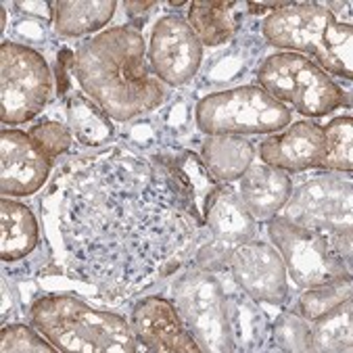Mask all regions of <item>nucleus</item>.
<instances>
[{
  "label": "nucleus",
  "instance_id": "nucleus-15",
  "mask_svg": "<svg viewBox=\"0 0 353 353\" xmlns=\"http://www.w3.org/2000/svg\"><path fill=\"white\" fill-rule=\"evenodd\" d=\"M52 161L42 157L28 132H0V192L3 196H30L38 192L50 172Z\"/></svg>",
  "mask_w": 353,
  "mask_h": 353
},
{
  "label": "nucleus",
  "instance_id": "nucleus-24",
  "mask_svg": "<svg viewBox=\"0 0 353 353\" xmlns=\"http://www.w3.org/2000/svg\"><path fill=\"white\" fill-rule=\"evenodd\" d=\"M353 314L351 299L343 301L322 318L312 322L310 351L320 353H349L353 349Z\"/></svg>",
  "mask_w": 353,
  "mask_h": 353
},
{
  "label": "nucleus",
  "instance_id": "nucleus-19",
  "mask_svg": "<svg viewBox=\"0 0 353 353\" xmlns=\"http://www.w3.org/2000/svg\"><path fill=\"white\" fill-rule=\"evenodd\" d=\"M253 155L255 149L249 140L234 134L207 136L201 149L205 168L220 184L239 180L253 165Z\"/></svg>",
  "mask_w": 353,
  "mask_h": 353
},
{
  "label": "nucleus",
  "instance_id": "nucleus-25",
  "mask_svg": "<svg viewBox=\"0 0 353 353\" xmlns=\"http://www.w3.org/2000/svg\"><path fill=\"white\" fill-rule=\"evenodd\" d=\"M228 316H230L234 349H245V351L259 349L263 343L265 320L257 310V301H253L249 295H245L239 289V293H232L228 297Z\"/></svg>",
  "mask_w": 353,
  "mask_h": 353
},
{
  "label": "nucleus",
  "instance_id": "nucleus-29",
  "mask_svg": "<svg viewBox=\"0 0 353 353\" xmlns=\"http://www.w3.org/2000/svg\"><path fill=\"white\" fill-rule=\"evenodd\" d=\"M28 136L32 140V145L38 149V153L48 161H54L59 155L67 153L74 143V134L69 130V125H63L59 121L36 123L34 128H30Z\"/></svg>",
  "mask_w": 353,
  "mask_h": 353
},
{
  "label": "nucleus",
  "instance_id": "nucleus-13",
  "mask_svg": "<svg viewBox=\"0 0 353 353\" xmlns=\"http://www.w3.org/2000/svg\"><path fill=\"white\" fill-rule=\"evenodd\" d=\"M228 268L236 287L257 303L280 305L289 295L287 268L274 245L253 239L232 251Z\"/></svg>",
  "mask_w": 353,
  "mask_h": 353
},
{
  "label": "nucleus",
  "instance_id": "nucleus-17",
  "mask_svg": "<svg viewBox=\"0 0 353 353\" xmlns=\"http://www.w3.org/2000/svg\"><path fill=\"white\" fill-rule=\"evenodd\" d=\"M170 174L176 190L186 203V211L196 228H205V203L220 182L209 174L203 159L192 151H180L174 157H157Z\"/></svg>",
  "mask_w": 353,
  "mask_h": 353
},
{
  "label": "nucleus",
  "instance_id": "nucleus-9",
  "mask_svg": "<svg viewBox=\"0 0 353 353\" xmlns=\"http://www.w3.org/2000/svg\"><path fill=\"white\" fill-rule=\"evenodd\" d=\"M52 74L44 57L17 42L0 46V119L9 125L32 121L46 107Z\"/></svg>",
  "mask_w": 353,
  "mask_h": 353
},
{
  "label": "nucleus",
  "instance_id": "nucleus-7",
  "mask_svg": "<svg viewBox=\"0 0 353 353\" xmlns=\"http://www.w3.org/2000/svg\"><path fill=\"white\" fill-rule=\"evenodd\" d=\"M194 119L207 136L274 134L291 123V111L261 86H241L203 97L196 103Z\"/></svg>",
  "mask_w": 353,
  "mask_h": 353
},
{
  "label": "nucleus",
  "instance_id": "nucleus-23",
  "mask_svg": "<svg viewBox=\"0 0 353 353\" xmlns=\"http://www.w3.org/2000/svg\"><path fill=\"white\" fill-rule=\"evenodd\" d=\"M67 121L74 138L84 147L107 145L113 138L111 117L84 94H72L67 99Z\"/></svg>",
  "mask_w": 353,
  "mask_h": 353
},
{
  "label": "nucleus",
  "instance_id": "nucleus-8",
  "mask_svg": "<svg viewBox=\"0 0 353 353\" xmlns=\"http://www.w3.org/2000/svg\"><path fill=\"white\" fill-rule=\"evenodd\" d=\"M174 305L201 351H236L232 343L228 297L222 282L203 268H190L174 282Z\"/></svg>",
  "mask_w": 353,
  "mask_h": 353
},
{
  "label": "nucleus",
  "instance_id": "nucleus-16",
  "mask_svg": "<svg viewBox=\"0 0 353 353\" xmlns=\"http://www.w3.org/2000/svg\"><path fill=\"white\" fill-rule=\"evenodd\" d=\"M324 149V128L314 121H295L261 140L259 157L282 172H305L318 168Z\"/></svg>",
  "mask_w": 353,
  "mask_h": 353
},
{
  "label": "nucleus",
  "instance_id": "nucleus-2",
  "mask_svg": "<svg viewBox=\"0 0 353 353\" xmlns=\"http://www.w3.org/2000/svg\"><path fill=\"white\" fill-rule=\"evenodd\" d=\"M74 78L111 119L128 121L165 101L161 80L145 59V38L117 26L86 40L74 57Z\"/></svg>",
  "mask_w": 353,
  "mask_h": 353
},
{
  "label": "nucleus",
  "instance_id": "nucleus-32",
  "mask_svg": "<svg viewBox=\"0 0 353 353\" xmlns=\"http://www.w3.org/2000/svg\"><path fill=\"white\" fill-rule=\"evenodd\" d=\"M157 3H153V0H149V3H128L125 0V11L130 13V15H143V13H147L149 9H153Z\"/></svg>",
  "mask_w": 353,
  "mask_h": 353
},
{
  "label": "nucleus",
  "instance_id": "nucleus-20",
  "mask_svg": "<svg viewBox=\"0 0 353 353\" xmlns=\"http://www.w3.org/2000/svg\"><path fill=\"white\" fill-rule=\"evenodd\" d=\"M40 241L38 222L32 209L3 196L0 201V255L5 261L28 257Z\"/></svg>",
  "mask_w": 353,
  "mask_h": 353
},
{
  "label": "nucleus",
  "instance_id": "nucleus-26",
  "mask_svg": "<svg viewBox=\"0 0 353 353\" xmlns=\"http://www.w3.org/2000/svg\"><path fill=\"white\" fill-rule=\"evenodd\" d=\"M318 168L332 172L353 170V119L351 115L334 117L324 128V149Z\"/></svg>",
  "mask_w": 353,
  "mask_h": 353
},
{
  "label": "nucleus",
  "instance_id": "nucleus-5",
  "mask_svg": "<svg viewBox=\"0 0 353 353\" xmlns=\"http://www.w3.org/2000/svg\"><path fill=\"white\" fill-rule=\"evenodd\" d=\"M268 234L287 274L301 289L351 276V228L326 234L285 216H274L268 220Z\"/></svg>",
  "mask_w": 353,
  "mask_h": 353
},
{
  "label": "nucleus",
  "instance_id": "nucleus-27",
  "mask_svg": "<svg viewBox=\"0 0 353 353\" xmlns=\"http://www.w3.org/2000/svg\"><path fill=\"white\" fill-rule=\"evenodd\" d=\"M347 299H351V276L326 282V285H320V287L305 289L303 295L297 299V305L293 312L305 318L307 322H314Z\"/></svg>",
  "mask_w": 353,
  "mask_h": 353
},
{
  "label": "nucleus",
  "instance_id": "nucleus-1",
  "mask_svg": "<svg viewBox=\"0 0 353 353\" xmlns=\"http://www.w3.org/2000/svg\"><path fill=\"white\" fill-rule=\"evenodd\" d=\"M63 178L59 230L82 280L107 297H125L182 265L194 222L159 159L113 149Z\"/></svg>",
  "mask_w": 353,
  "mask_h": 353
},
{
  "label": "nucleus",
  "instance_id": "nucleus-6",
  "mask_svg": "<svg viewBox=\"0 0 353 353\" xmlns=\"http://www.w3.org/2000/svg\"><path fill=\"white\" fill-rule=\"evenodd\" d=\"M257 80L272 99L282 105H293L297 113L307 117H322L349 105V97L343 88L322 67L299 52H278L268 57L259 67Z\"/></svg>",
  "mask_w": 353,
  "mask_h": 353
},
{
  "label": "nucleus",
  "instance_id": "nucleus-11",
  "mask_svg": "<svg viewBox=\"0 0 353 353\" xmlns=\"http://www.w3.org/2000/svg\"><path fill=\"white\" fill-rule=\"evenodd\" d=\"M289 220L332 234L351 228V180L318 176L295 190L287 201Z\"/></svg>",
  "mask_w": 353,
  "mask_h": 353
},
{
  "label": "nucleus",
  "instance_id": "nucleus-10",
  "mask_svg": "<svg viewBox=\"0 0 353 353\" xmlns=\"http://www.w3.org/2000/svg\"><path fill=\"white\" fill-rule=\"evenodd\" d=\"M205 226L211 232V241L196 253V265L216 272L226 270L230 255L236 247L255 239V220L247 211L234 188L220 184L205 203Z\"/></svg>",
  "mask_w": 353,
  "mask_h": 353
},
{
  "label": "nucleus",
  "instance_id": "nucleus-4",
  "mask_svg": "<svg viewBox=\"0 0 353 353\" xmlns=\"http://www.w3.org/2000/svg\"><path fill=\"white\" fill-rule=\"evenodd\" d=\"M263 36L276 48L312 54L326 74L351 80L353 30L341 23L326 7L316 3H291L263 21Z\"/></svg>",
  "mask_w": 353,
  "mask_h": 353
},
{
  "label": "nucleus",
  "instance_id": "nucleus-28",
  "mask_svg": "<svg viewBox=\"0 0 353 353\" xmlns=\"http://www.w3.org/2000/svg\"><path fill=\"white\" fill-rule=\"evenodd\" d=\"M272 343L280 351H310L312 341V322L301 318L295 312L280 314L274 322Z\"/></svg>",
  "mask_w": 353,
  "mask_h": 353
},
{
  "label": "nucleus",
  "instance_id": "nucleus-3",
  "mask_svg": "<svg viewBox=\"0 0 353 353\" xmlns=\"http://www.w3.org/2000/svg\"><path fill=\"white\" fill-rule=\"evenodd\" d=\"M30 320L59 351L134 353L138 341L125 318L99 312L74 295H46L32 303Z\"/></svg>",
  "mask_w": 353,
  "mask_h": 353
},
{
  "label": "nucleus",
  "instance_id": "nucleus-31",
  "mask_svg": "<svg viewBox=\"0 0 353 353\" xmlns=\"http://www.w3.org/2000/svg\"><path fill=\"white\" fill-rule=\"evenodd\" d=\"M74 52L69 50H63L59 52V94H65L67 92V86H69V74L67 69H74Z\"/></svg>",
  "mask_w": 353,
  "mask_h": 353
},
{
  "label": "nucleus",
  "instance_id": "nucleus-21",
  "mask_svg": "<svg viewBox=\"0 0 353 353\" xmlns=\"http://www.w3.org/2000/svg\"><path fill=\"white\" fill-rule=\"evenodd\" d=\"M54 9V30L61 36L76 38L105 28L117 9L115 0H92V3H61L52 5Z\"/></svg>",
  "mask_w": 353,
  "mask_h": 353
},
{
  "label": "nucleus",
  "instance_id": "nucleus-18",
  "mask_svg": "<svg viewBox=\"0 0 353 353\" xmlns=\"http://www.w3.org/2000/svg\"><path fill=\"white\" fill-rule=\"evenodd\" d=\"M293 190V182L287 172L268 163L251 165L241 176V201L257 220H270L287 205Z\"/></svg>",
  "mask_w": 353,
  "mask_h": 353
},
{
  "label": "nucleus",
  "instance_id": "nucleus-22",
  "mask_svg": "<svg viewBox=\"0 0 353 353\" xmlns=\"http://www.w3.org/2000/svg\"><path fill=\"white\" fill-rule=\"evenodd\" d=\"M236 3H207V0H194L188 11V26L194 32L201 46H222L234 36L236 19L234 9Z\"/></svg>",
  "mask_w": 353,
  "mask_h": 353
},
{
  "label": "nucleus",
  "instance_id": "nucleus-12",
  "mask_svg": "<svg viewBox=\"0 0 353 353\" xmlns=\"http://www.w3.org/2000/svg\"><path fill=\"white\" fill-rule=\"evenodd\" d=\"M203 46L188 21L178 15H168L157 21L149 42V65L163 84H188L199 72Z\"/></svg>",
  "mask_w": 353,
  "mask_h": 353
},
{
  "label": "nucleus",
  "instance_id": "nucleus-30",
  "mask_svg": "<svg viewBox=\"0 0 353 353\" xmlns=\"http://www.w3.org/2000/svg\"><path fill=\"white\" fill-rule=\"evenodd\" d=\"M0 349L5 353H54L59 351L40 330L11 324L0 330Z\"/></svg>",
  "mask_w": 353,
  "mask_h": 353
},
{
  "label": "nucleus",
  "instance_id": "nucleus-14",
  "mask_svg": "<svg viewBox=\"0 0 353 353\" xmlns=\"http://www.w3.org/2000/svg\"><path fill=\"white\" fill-rule=\"evenodd\" d=\"M132 332L140 345L157 353H196L201 347L182 322L172 299L151 295L140 299L130 318Z\"/></svg>",
  "mask_w": 353,
  "mask_h": 353
}]
</instances>
